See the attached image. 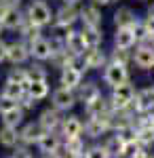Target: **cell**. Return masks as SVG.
<instances>
[{
    "label": "cell",
    "mask_w": 154,
    "mask_h": 158,
    "mask_svg": "<svg viewBox=\"0 0 154 158\" xmlns=\"http://www.w3.org/2000/svg\"><path fill=\"white\" fill-rule=\"evenodd\" d=\"M84 61L83 57H76V61L72 65H66L61 68L59 74V85L66 86V89H72V91H78V86L84 82Z\"/></svg>",
    "instance_id": "6da1fadb"
},
{
    "label": "cell",
    "mask_w": 154,
    "mask_h": 158,
    "mask_svg": "<svg viewBox=\"0 0 154 158\" xmlns=\"http://www.w3.org/2000/svg\"><path fill=\"white\" fill-rule=\"evenodd\" d=\"M25 19L30 23L38 25V27H45L55 19V13L51 11V6L47 4V0H32L25 9Z\"/></svg>",
    "instance_id": "7a4b0ae2"
},
{
    "label": "cell",
    "mask_w": 154,
    "mask_h": 158,
    "mask_svg": "<svg viewBox=\"0 0 154 158\" xmlns=\"http://www.w3.org/2000/svg\"><path fill=\"white\" fill-rule=\"evenodd\" d=\"M135 95H137V86L133 85V80H129L125 85H118V86L112 89L110 103H112L114 110H129V108H133Z\"/></svg>",
    "instance_id": "3957f363"
},
{
    "label": "cell",
    "mask_w": 154,
    "mask_h": 158,
    "mask_svg": "<svg viewBox=\"0 0 154 158\" xmlns=\"http://www.w3.org/2000/svg\"><path fill=\"white\" fill-rule=\"evenodd\" d=\"M101 80L104 85L114 89L118 85H125L131 80V72H129V65H122V63H114V61H108V65L104 68L101 72Z\"/></svg>",
    "instance_id": "277c9868"
},
{
    "label": "cell",
    "mask_w": 154,
    "mask_h": 158,
    "mask_svg": "<svg viewBox=\"0 0 154 158\" xmlns=\"http://www.w3.org/2000/svg\"><path fill=\"white\" fill-rule=\"evenodd\" d=\"M112 114L108 116H93V118H87L84 122V135L91 137V139H99L101 135H106L112 131Z\"/></svg>",
    "instance_id": "5b68a950"
},
{
    "label": "cell",
    "mask_w": 154,
    "mask_h": 158,
    "mask_svg": "<svg viewBox=\"0 0 154 158\" xmlns=\"http://www.w3.org/2000/svg\"><path fill=\"white\" fill-rule=\"evenodd\" d=\"M76 101H78V95H76V91H72V89H66V86H59V89H55L53 93H51V106L55 110H59V112H68L76 106Z\"/></svg>",
    "instance_id": "8992f818"
},
{
    "label": "cell",
    "mask_w": 154,
    "mask_h": 158,
    "mask_svg": "<svg viewBox=\"0 0 154 158\" xmlns=\"http://www.w3.org/2000/svg\"><path fill=\"white\" fill-rule=\"evenodd\" d=\"M133 63L143 70V72H152L154 70V44H137L133 49Z\"/></svg>",
    "instance_id": "52a82bcc"
},
{
    "label": "cell",
    "mask_w": 154,
    "mask_h": 158,
    "mask_svg": "<svg viewBox=\"0 0 154 158\" xmlns=\"http://www.w3.org/2000/svg\"><path fill=\"white\" fill-rule=\"evenodd\" d=\"M80 19V11L76 6H70V4H63L61 9L55 11V19H53V25L57 30H72V25Z\"/></svg>",
    "instance_id": "ba28073f"
},
{
    "label": "cell",
    "mask_w": 154,
    "mask_h": 158,
    "mask_svg": "<svg viewBox=\"0 0 154 158\" xmlns=\"http://www.w3.org/2000/svg\"><path fill=\"white\" fill-rule=\"evenodd\" d=\"M30 57H32V53H30V44H28L25 40L9 42V49H6V61H9L11 65H24Z\"/></svg>",
    "instance_id": "9c48e42d"
},
{
    "label": "cell",
    "mask_w": 154,
    "mask_h": 158,
    "mask_svg": "<svg viewBox=\"0 0 154 158\" xmlns=\"http://www.w3.org/2000/svg\"><path fill=\"white\" fill-rule=\"evenodd\" d=\"M133 110L137 114H150L154 110V85L137 89V95H135V101H133Z\"/></svg>",
    "instance_id": "30bf717a"
},
{
    "label": "cell",
    "mask_w": 154,
    "mask_h": 158,
    "mask_svg": "<svg viewBox=\"0 0 154 158\" xmlns=\"http://www.w3.org/2000/svg\"><path fill=\"white\" fill-rule=\"evenodd\" d=\"M63 139H74V137H83L84 133V122L80 120V116H66L61 120V127H59Z\"/></svg>",
    "instance_id": "8fae6325"
},
{
    "label": "cell",
    "mask_w": 154,
    "mask_h": 158,
    "mask_svg": "<svg viewBox=\"0 0 154 158\" xmlns=\"http://www.w3.org/2000/svg\"><path fill=\"white\" fill-rule=\"evenodd\" d=\"M83 61H84V68H87V70H101V68L108 65L110 55H106V51L101 49V47H97V49H87V53L83 55Z\"/></svg>",
    "instance_id": "7c38bea8"
},
{
    "label": "cell",
    "mask_w": 154,
    "mask_h": 158,
    "mask_svg": "<svg viewBox=\"0 0 154 158\" xmlns=\"http://www.w3.org/2000/svg\"><path fill=\"white\" fill-rule=\"evenodd\" d=\"M66 49L70 51L72 55H76V57H83L84 53H87V42H84L83 38V32H76V30H66Z\"/></svg>",
    "instance_id": "4fadbf2b"
},
{
    "label": "cell",
    "mask_w": 154,
    "mask_h": 158,
    "mask_svg": "<svg viewBox=\"0 0 154 158\" xmlns=\"http://www.w3.org/2000/svg\"><path fill=\"white\" fill-rule=\"evenodd\" d=\"M61 120H63V116H61L59 110H55V108L42 110L40 116H38V124L42 127V131H57L61 127Z\"/></svg>",
    "instance_id": "5bb4252c"
},
{
    "label": "cell",
    "mask_w": 154,
    "mask_h": 158,
    "mask_svg": "<svg viewBox=\"0 0 154 158\" xmlns=\"http://www.w3.org/2000/svg\"><path fill=\"white\" fill-rule=\"evenodd\" d=\"M80 21H83V27H101V25H104L101 9L95 6V4L83 6V9H80Z\"/></svg>",
    "instance_id": "9a60e30c"
},
{
    "label": "cell",
    "mask_w": 154,
    "mask_h": 158,
    "mask_svg": "<svg viewBox=\"0 0 154 158\" xmlns=\"http://www.w3.org/2000/svg\"><path fill=\"white\" fill-rule=\"evenodd\" d=\"M76 95H78V101L83 106H89V103H93L95 99L101 97V86L97 85V82H93V80H87V82H83V85L78 86Z\"/></svg>",
    "instance_id": "2e32d148"
},
{
    "label": "cell",
    "mask_w": 154,
    "mask_h": 158,
    "mask_svg": "<svg viewBox=\"0 0 154 158\" xmlns=\"http://www.w3.org/2000/svg\"><path fill=\"white\" fill-rule=\"evenodd\" d=\"M30 53L36 61H47L53 57V47H51V40L45 36L36 38L34 42H30Z\"/></svg>",
    "instance_id": "e0dca14e"
},
{
    "label": "cell",
    "mask_w": 154,
    "mask_h": 158,
    "mask_svg": "<svg viewBox=\"0 0 154 158\" xmlns=\"http://www.w3.org/2000/svg\"><path fill=\"white\" fill-rule=\"evenodd\" d=\"M38 150L42 152V154H55L57 150L61 148V139H59V135L55 133V131H45V133L40 135V139H38Z\"/></svg>",
    "instance_id": "ac0fdd59"
},
{
    "label": "cell",
    "mask_w": 154,
    "mask_h": 158,
    "mask_svg": "<svg viewBox=\"0 0 154 158\" xmlns=\"http://www.w3.org/2000/svg\"><path fill=\"white\" fill-rule=\"evenodd\" d=\"M139 17L135 15V11L131 9V6H118L114 15H112V21H114V27H131V25L135 23Z\"/></svg>",
    "instance_id": "d6986e66"
},
{
    "label": "cell",
    "mask_w": 154,
    "mask_h": 158,
    "mask_svg": "<svg viewBox=\"0 0 154 158\" xmlns=\"http://www.w3.org/2000/svg\"><path fill=\"white\" fill-rule=\"evenodd\" d=\"M114 47L129 49V51H133L137 47V40H135V34H133L131 27H116V32H114Z\"/></svg>",
    "instance_id": "ffe728a7"
},
{
    "label": "cell",
    "mask_w": 154,
    "mask_h": 158,
    "mask_svg": "<svg viewBox=\"0 0 154 158\" xmlns=\"http://www.w3.org/2000/svg\"><path fill=\"white\" fill-rule=\"evenodd\" d=\"M42 133L45 131H42V127L38 122H28L24 129L19 131V137H21V141H24L25 146H30V143H38V139H40Z\"/></svg>",
    "instance_id": "44dd1931"
},
{
    "label": "cell",
    "mask_w": 154,
    "mask_h": 158,
    "mask_svg": "<svg viewBox=\"0 0 154 158\" xmlns=\"http://www.w3.org/2000/svg\"><path fill=\"white\" fill-rule=\"evenodd\" d=\"M101 146L106 148V152L110 154V158H122V152H125V146H127V143L114 133V135H110V137H106V141H104Z\"/></svg>",
    "instance_id": "7402d4cb"
},
{
    "label": "cell",
    "mask_w": 154,
    "mask_h": 158,
    "mask_svg": "<svg viewBox=\"0 0 154 158\" xmlns=\"http://www.w3.org/2000/svg\"><path fill=\"white\" fill-rule=\"evenodd\" d=\"M80 32H83V38H84V42H87L89 49H97V47L104 44V32H101V27H83Z\"/></svg>",
    "instance_id": "603a6c76"
},
{
    "label": "cell",
    "mask_w": 154,
    "mask_h": 158,
    "mask_svg": "<svg viewBox=\"0 0 154 158\" xmlns=\"http://www.w3.org/2000/svg\"><path fill=\"white\" fill-rule=\"evenodd\" d=\"M25 21V13L21 15L19 9H11V11L6 13V17L2 19V25H4V30H11V32H17Z\"/></svg>",
    "instance_id": "cb8c5ba5"
},
{
    "label": "cell",
    "mask_w": 154,
    "mask_h": 158,
    "mask_svg": "<svg viewBox=\"0 0 154 158\" xmlns=\"http://www.w3.org/2000/svg\"><path fill=\"white\" fill-rule=\"evenodd\" d=\"M17 141H21L17 127H6V124H2V129H0V146L15 148V146H17Z\"/></svg>",
    "instance_id": "d4e9b609"
},
{
    "label": "cell",
    "mask_w": 154,
    "mask_h": 158,
    "mask_svg": "<svg viewBox=\"0 0 154 158\" xmlns=\"http://www.w3.org/2000/svg\"><path fill=\"white\" fill-rule=\"evenodd\" d=\"M28 95L36 101H42L49 95V80H30L28 82Z\"/></svg>",
    "instance_id": "484cf974"
},
{
    "label": "cell",
    "mask_w": 154,
    "mask_h": 158,
    "mask_svg": "<svg viewBox=\"0 0 154 158\" xmlns=\"http://www.w3.org/2000/svg\"><path fill=\"white\" fill-rule=\"evenodd\" d=\"M25 93H28V86H25V85H19V82H13V80H6V82H4V86H2V95H4V97L15 99L17 103H19V99L24 97Z\"/></svg>",
    "instance_id": "4316f807"
},
{
    "label": "cell",
    "mask_w": 154,
    "mask_h": 158,
    "mask_svg": "<svg viewBox=\"0 0 154 158\" xmlns=\"http://www.w3.org/2000/svg\"><path fill=\"white\" fill-rule=\"evenodd\" d=\"M131 30H133V34H135V40H137V44H146V42H150V36H152V32H150V27L148 23L142 19H137L135 23L131 25Z\"/></svg>",
    "instance_id": "83f0119b"
},
{
    "label": "cell",
    "mask_w": 154,
    "mask_h": 158,
    "mask_svg": "<svg viewBox=\"0 0 154 158\" xmlns=\"http://www.w3.org/2000/svg\"><path fill=\"white\" fill-rule=\"evenodd\" d=\"M0 116H2V124H6V127H19L25 118V110H21L17 106V108L9 110V112L0 114Z\"/></svg>",
    "instance_id": "f1b7e54d"
},
{
    "label": "cell",
    "mask_w": 154,
    "mask_h": 158,
    "mask_svg": "<svg viewBox=\"0 0 154 158\" xmlns=\"http://www.w3.org/2000/svg\"><path fill=\"white\" fill-rule=\"evenodd\" d=\"M63 146H66V150H68V152H70V154H72L74 158L84 156V154H87V150H89V148H87V143H84V139H83V137L66 139V143H63Z\"/></svg>",
    "instance_id": "f546056e"
},
{
    "label": "cell",
    "mask_w": 154,
    "mask_h": 158,
    "mask_svg": "<svg viewBox=\"0 0 154 158\" xmlns=\"http://www.w3.org/2000/svg\"><path fill=\"white\" fill-rule=\"evenodd\" d=\"M40 30H42V27H38V25L30 23V21L25 19V21H24V25H21V27H19L17 32H19V36L24 38V40L28 42V44H30V42H34L36 38H40Z\"/></svg>",
    "instance_id": "4dcf8cb0"
},
{
    "label": "cell",
    "mask_w": 154,
    "mask_h": 158,
    "mask_svg": "<svg viewBox=\"0 0 154 158\" xmlns=\"http://www.w3.org/2000/svg\"><path fill=\"white\" fill-rule=\"evenodd\" d=\"M110 61H114V63H122V65H131V63H133V51L112 47V51H110Z\"/></svg>",
    "instance_id": "1f68e13d"
},
{
    "label": "cell",
    "mask_w": 154,
    "mask_h": 158,
    "mask_svg": "<svg viewBox=\"0 0 154 158\" xmlns=\"http://www.w3.org/2000/svg\"><path fill=\"white\" fill-rule=\"evenodd\" d=\"M6 80H13V82H19V85H25L30 82V76H28V68H19V65H15L9 70L6 74Z\"/></svg>",
    "instance_id": "d6a6232c"
},
{
    "label": "cell",
    "mask_w": 154,
    "mask_h": 158,
    "mask_svg": "<svg viewBox=\"0 0 154 158\" xmlns=\"http://www.w3.org/2000/svg\"><path fill=\"white\" fill-rule=\"evenodd\" d=\"M28 76H30V80H47L49 74L42 63H32V65H28Z\"/></svg>",
    "instance_id": "836d02e7"
},
{
    "label": "cell",
    "mask_w": 154,
    "mask_h": 158,
    "mask_svg": "<svg viewBox=\"0 0 154 158\" xmlns=\"http://www.w3.org/2000/svg\"><path fill=\"white\" fill-rule=\"evenodd\" d=\"M84 156H87V158H110V154L106 152V148H104V146H91L89 150H87Z\"/></svg>",
    "instance_id": "e575fe53"
},
{
    "label": "cell",
    "mask_w": 154,
    "mask_h": 158,
    "mask_svg": "<svg viewBox=\"0 0 154 158\" xmlns=\"http://www.w3.org/2000/svg\"><path fill=\"white\" fill-rule=\"evenodd\" d=\"M19 103L15 101V99H11V97H4L2 93H0V114H4V112H9V110H13V108H17Z\"/></svg>",
    "instance_id": "d590c367"
},
{
    "label": "cell",
    "mask_w": 154,
    "mask_h": 158,
    "mask_svg": "<svg viewBox=\"0 0 154 158\" xmlns=\"http://www.w3.org/2000/svg\"><path fill=\"white\" fill-rule=\"evenodd\" d=\"M143 21L148 23L150 32H154V2H150V4H148V9H146V15H143Z\"/></svg>",
    "instance_id": "8d00e7d4"
},
{
    "label": "cell",
    "mask_w": 154,
    "mask_h": 158,
    "mask_svg": "<svg viewBox=\"0 0 154 158\" xmlns=\"http://www.w3.org/2000/svg\"><path fill=\"white\" fill-rule=\"evenodd\" d=\"M34 106H36V99H34V97H30L28 93H25L24 97L19 99V108H21V110H32Z\"/></svg>",
    "instance_id": "74e56055"
},
{
    "label": "cell",
    "mask_w": 154,
    "mask_h": 158,
    "mask_svg": "<svg viewBox=\"0 0 154 158\" xmlns=\"http://www.w3.org/2000/svg\"><path fill=\"white\" fill-rule=\"evenodd\" d=\"M13 158H32V154H30L25 148H15V152H13Z\"/></svg>",
    "instance_id": "f35d334b"
},
{
    "label": "cell",
    "mask_w": 154,
    "mask_h": 158,
    "mask_svg": "<svg viewBox=\"0 0 154 158\" xmlns=\"http://www.w3.org/2000/svg\"><path fill=\"white\" fill-rule=\"evenodd\" d=\"M6 49H9V44H6L4 40H0V63L6 61Z\"/></svg>",
    "instance_id": "ab89813d"
},
{
    "label": "cell",
    "mask_w": 154,
    "mask_h": 158,
    "mask_svg": "<svg viewBox=\"0 0 154 158\" xmlns=\"http://www.w3.org/2000/svg\"><path fill=\"white\" fill-rule=\"evenodd\" d=\"M0 2H4L6 6H13V9H19V4H21V0H0Z\"/></svg>",
    "instance_id": "60d3db41"
},
{
    "label": "cell",
    "mask_w": 154,
    "mask_h": 158,
    "mask_svg": "<svg viewBox=\"0 0 154 158\" xmlns=\"http://www.w3.org/2000/svg\"><path fill=\"white\" fill-rule=\"evenodd\" d=\"M91 4H95V6H108V4H112V0H91Z\"/></svg>",
    "instance_id": "b9f144b4"
},
{
    "label": "cell",
    "mask_w": 154,
    "mask_h": 158,
    "mask_svg": "<svg viewBox=\"0 0 154 158\" xmlns=\"http://www.w3.org/2000/svg\"><path fill=\"white\" fill-rule=\"evenodd\" d=\"M83 0H63V4H70V6H78Z\"/></svg>",
    "instance_id": "7bdbcfd3"
},
{
    "label": "cell",
    "mask_w": 154,
    "mask_h": 158,
    "mask_svg": "<svg viewBox=\"0 0 154 158\" xmlns=\"http://www.w3.org/2000/svg\"><path fill=\"white\" fill-rule=\"evenodd\" d=\"M148 116H150V122H152V127H154V110L150 112V114H148Z\"/></svg>",
    "instance_id": "ee69618b"
},
{
    "label": "cell",
    "mask_w": 154,
    "mask_h": 158,
    "mask_svg": "<svg viewBox=\"0 0 154 158\" xmlns=\"http://www.w3.org/2000/svg\"><path fill=\"white\" fill-rule=\"evenodd\" d=\"M150 44H154V32H152V36H150Z\"/></svg>",
    "instance_id": "f6af8a7d"
},
{
    "label": "cell",
    "mask_w": 154,
    "mask_h": 158,
    "mask_svg": "<svg viewBox=\"0 0 154 158\" xmlns=\"http://www.w3.org/2000/svg\"><path fill=\"white\" fill-rule=\"evenodd\" d=\"M2 30H4V25H2V23H0V32H2Z\"/></svg>",
    "instance_id": "bcb514c9"
},
{
    "label": "cell",
    "mask_w": 154,
    "mask_h": 158,
    "mask_svg": "<svg viewBox=\"0 0 154 158\" xmlns=\"http://www.w3.org/2000/svg\"><path fill=\"white\" fill-rule=\"evenodd\" d=\"M137 2H150V0H137Z\"/></svg>",
    "instance_id": "7dc6e473"
},
{
    "label": "cell",
    "mask_w": 154,
    "mask_h": 158,
    "mask_svg": "<svg viewBox=\"0 0 154 158\" xmlns=\"http://www.w3.org/2000/svg\"><path fill=\"white\" fill-rule=\"evenodd\" d=\"M116 2H118V0H112V4H116Z\"/></svg>",
    "instance_id": "c3c4849f"
},
{
    "label": "cell",
    "mask_w": 154,
    "mask_h": 158,
    "mask_svg": "<svg viewBox=\"0 0 154 158\" xmlns=\"http://www.w3.org/2000/svg\"><path fill=\"white\" fill-rule=\"evenodd\" d=\"M0 93H2V91H0Z\"/></svg>",
    "instance_id": "681fc988"
}]
</instances>
